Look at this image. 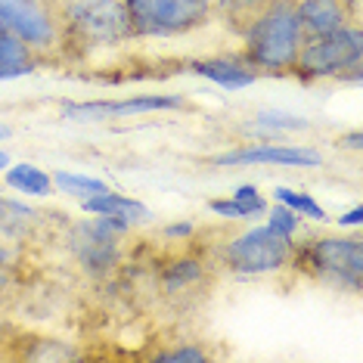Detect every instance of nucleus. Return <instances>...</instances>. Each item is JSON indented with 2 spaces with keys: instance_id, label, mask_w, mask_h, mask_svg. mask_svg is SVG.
<instances>
[{
  "instance_id": "nucleus-6",
  "label": "nucleus",
  "mask_w": 363,
  "mask_h": 363,
  "mask_svg": "<svg viewBox=\"0 0 363 363\" xmlns=\"http://www.w3.org/2000/svg\"><path fill=\"white\" fill-rule=\"evenodd\" d=\"M289 255V236L277 233L270 227H255L249 233L236 236L227 245V264L239 274H267V270L286 267Z\"/></svg>"
},
{
  "instance_id": "nucleus-16",
  "label": "nucleus",
  "mask_w": 363,
  "mask_h": 363,
  "mask_svg": "<svg viewBox=\"0 0 363 363\" xmlns=\"http://www.w3.org/2000/svg\"><path fill=\"white\" fill-rule=\"evenodd\" d=\"M53 184L62 189V193H72V196H81V199H94V196H103L109 193V186L103 180H94V177H84V174H53Z\"/></svg>"
},
{
  "instance_id": "nucleus-20",
  "label": "nucleus",
  "mask_w": 363,
  "mask_h": 363,
  "mask_svg": "<svg viewBox=\"0 0 363 363\" xmlns=\"http://www.w3.org/2000/svg\"><path fill=\"white\" fill-rule=\"evenodd\" d=\"M258 128H283V130H298V128H308V121L292 118V115H261Z\"/></svg>"
},
{
  "instance_id": "nucleus-10",
  "label": "nucleus",
  "mask_w": 363,
  "mask_h": 363,
  "mask_svg": "<svg viewBox=\"0 0 363 363\" xmlns=\"http://www.w3.org/2000/svg\"><path fill=\"white\" fill-rule=\"evenodd\" d=\"M218 164H301V168H311V164L320 162V155L313 150H301V146H252V150H236L227 155H218L214 159Z\"/></svg>"
},
{
  "instance_id": "nucleus-27",
  "label": "nucleus",
  "mask_w": 363,
  "mask_h": 363,
  "mask_svg": "<svg viewBox=\"0 0 363 363\" xmlns=\"http://www.w3.org/2000/svg\"><path fill=\"white\" fill-rule=\"evenodd\" d=\"M289 4H295V0H289Z\"/></svg>"
},
{
  "instance_id": "nucleus-26",
  "label": "nucleus",
  "mask_w": 363,
  "mask_h": 363,
  "mask_svg": "<svg viewBox=\"0 0 363 363\" xmlns=\"http://www.w3.org/2000/svg\"><path fill=\"white\" fill-rule=\"evenodd\" d=\"M6 134H10V130H6L4 125H0V137H6Z\"/></svg>"
},
{
  "instance_id": "nucleus-23",
  "label": "nucleus",
  "mask_w": 363,
  "mask_h": 363,
  "mask_svg": "<svg viewBox=\"0 0 363 363\" xmlns=\"http://www.w3.org/2000/svg\"><path fill=\"white\" fill-rule=\"evenodd\" d=\"M199 277V264L196 261H186V264H177L174 270H171V283L168 286H177V283H189V279Z\"/></svg>"
},
{
  "instance_id": "nucleus-2",
  "label": "nucleus",
  "mask_w": 363,
  "mask_h": 363,
  "mask_svg": "<svg viewBox=\"0 0 363 363\" xmlns=\"http://www.w3.org/2000/svg\"><path fill=\"white\" fill-rule=\"evenodd\" d=\"M56 22L81 44H118L134 38L125 0H50Z\"/></svg>"
},
{
  "instance_id": "nucleus-22",
  "label": "nucleus",
  "mask_w": 363,
  "mask_h": 363,
  "mask_svg": "<svg viewBox=\"0 0 363 363\" xmlns=\"http://www.w3.org/2000/svg\"><path fill=\"white\" fill-rule=\"evenodd\" d=\"M208 208H211L214 214H224V218H249V211H245L236 199H230V202H227V199H220V202L214 199V202H208Z\"/></svg>"
},
{
  "instance_id": "nucleus-8",
  "label": "nucleus",
  "mask_w": 363,
  "mask_h": 363,
  "mask_svg": "<svg viewBox=\"0 0 363 363\" xmlns=\"http://www.w3.org/2000/svg\"><path fill=\"white\" fill-rule=\"evenodd\" d=\"M184 106L180 96H134L121 103H78L65 109V118L94 121V118H118V115H140V112H159V109H177Z\"/></svg>"
},
{
  "instance_id": "nucleus-12",
  "label": "nucleus",
  "mask_w": 363,
  "mask_h": 363,
  "mask_svg": "<svg viewBox=\"0 0 363 363\" xmlns=\"http://www.w3.org/2000/svg\"><path fill=\"white\" fill-rule=\"evenodd\" d=\"M84 211L90 214H106V218H118V220H146L150 211H146L143 202H134L128 196H118V193H103V196H94V199H84Z\"/></svg>"
},
{
  "instance_id": "nucleus-7",
  "label": "nucleus",
  "mask_w": 363,
  "mask_h": 363,
  "mask_svg": "<svg viewBox=\"0 0 363 363\" xmlns=\"http://www.w3.org/2000/svg\"><path fill=\"white\" fill-rule=\"evenodd\" d=\"M311 264L323 277H333L335 283L360 289V277H363L360 239H320L317 245H311Z\"/></svg>"
},
{
  "instance_id": "nucleus-24",
  "label": "nucleus",
  "mask_w": 363,
  "mask_h": 363,
  "mask_svg": "<svg viewBox=\"0 0 363 363\" xmlns=\"http://www.w3.org/2000/svg\"><path fill=\"white\" fill-rule=\"evenodd\" d=\"M360 218H363V208H351L348 214H342V218H338V224H342V227H357Z\"/></svg>"
},
{
  "instance_id": "nucleus-19",
  "label": "nucleus",
  "mask_w": 363,
  "mask_h": 363,
  "mask_svg": "<svg viewBox=\"0 0 363 363\" xmlns=\"http://www.w3.org/2000/svg\"><path fill=\"white\" fill-rule=\"evenodd\" d=\"M233 199H236L239 205H242V208L249 211V214H261V211H267V202L261 199L258 189H255V186H239L236 193H233Z\"/></svg>"
},
{
  "instance_id": "nucleus-11",
  "label": "nucleus",
  "mask_w": 363,
  "mask_h": 363,
  "mask_svg": "<svg viewBox=\"0 0 363 363\" xmlns=\"http://www.w3.org/2000/svg\"><path fill=\"white\" fill-rule=\"evenodd\" d=\"M31 69H35V50L0 22V81L28 75Z\"/></svg>"
},
{
  "instance_id": "nucleus-25",
  "label": "nucleus",
  "mask_w": 363,
  "mask_h": 363,
  "mask_svg": "<svg viewBox=\"0 0 363 363\" xmlns=\"http://www.w3.org/2000/svg\"><path fill=\"white\" fill-rule=\"evenodd\" d=\"M6 164H10V155H6V152H0V168H6Z\"/></svg>"
},
{
  "instance_id": "nucleus-14",
  "label": "nucleus",
  "mask_w": 363,
  "mask_h": 363,
  "mask_svg": "<svg viewBox=\"0 0 363 363\" xmlns=\"http://www.w3.org/2000/svg\"><path fill=\"white\" fill-rule=\"evenodd\" d=\"M6 184L26 196H47L53 186V177L44 174L35 164H13V168L6 171Z\"/></svg>"
},
{
  "instance_id": "nucleus-5",
  "label": "nucleus",
  "mask_w": 363,
  "mask_h": 363,
  "mask_svg": "<svg viewBox=\"0 0 363 363\" xmlns=\"http://www.w3.org/2000/svg\"><path fill=\"white\" fill-rule=\"evenodd\" d=\"M128 224L118 218H90L81 220V224L72 227L69 236V249L72 255L81 261V267L90 270V274L103 277L118 264V236Z\"/></svg>"
},
{
  "instance_id": "nucleus-4",
  "label": "nucleus",
  "mask_w": 363,
  "mask_h": 363,
  "mask_svg": "<svg viewBox=\"0 0 363 363\" xmlns=\"http://www.w3.org/2000/svg\"><path fill=\"white\" fill-rule=\"evenodd\" d=\"M360 53H363V35L360 28H338L333 35L320 38H304L298 62L295 69L308 78H323V75H338L345 69H360Z\"/></svg>"
},
{
  "instance_id": "nucleus-17",
  "label": "nucleus",
  "mask_w": 363,
  "mask_h": 363,
  "mask_svg": "<svg viewBox=\"0 0 363 363\" xmlns=\"http://www.w3.org/2000/svg\"><path fill=\"white\" fill-rule=\"evenodd\" d=\"M277 199L283 202V205H289L292 211H301V214H308V218H313V220H323L326 218V211L320 208L317 202L311 199V196H304V193H295V189H286V186H279L277 189Z\"/></svg>"
},
{
  "instance_id": "nucleus-1",
  "label": "nucleus",
  "mask_w": 363,
  "mask_h": 363,
  "mask_svg": "<svg viewBox=\"0 0 363 363\" xmlns=\"http://www.w3.org/2000/svg\"><path fill=\"white\" fill-rule=\"evenodd\" d=\"M249 60L270 72H289L298 62V50L304 44V31L298 13L289 0H270L261 16L245 31Z\"/></svg>"
},
{
  "instance_id": "nucleus-13",
  "label": "nucleus",
  "mask_w": 363,
  "mask_h": 363,
  "mask_svg": "<svg viewBox=\"0 0 363 363\" xmlns=\"http://www.w3.org/2000/svg\"><path fill=\"white\" fill-rule=\"evenodd\" d=\"M193 72H199L202 78H211L214 84L227 87V90H242L255 81V72L245 69L239 62L230 60H208V62H193Z\"/></svg>"
},
{
  "instance_id": "nucleus-18",
  "label": "nucleus",
  "mask_w": 363,
  "mask_h": 363,
  "mask_svg": "<svg viewBox=\"0 0 363 363\" xmlns=\"http://www.w3.org/2000/svg\"><path fill=\"white\" fill-rule=\"evenodd\" d=\"M267 227L277 230V233H283V236H292L295 230H298V218H295V211L289 208V205H279V208L270 211Z\"/></svg>"
},
{
  "instance_id": "nucleus-3",
  "label": "nucleus",
  "mask_w": 363,
  "mask_h": 363,
  "mask_svg": "<svg viewBox=\"0 0 363 363\" xmlns=\"http://www.w3.org/2000/svg\"><path fill=\"white\" fill-rule=\"evenodd\" d=\"M130 28L143 38H174L202 28L214 0H125Z\"/></svg>"
},
{
  "instance_id": "nucleus-21",
  "label": "nucleus",
  "mask_w": 363,
  "mask_h": 363,
  "mask_svg": "<svg viewBox=\"0 0 363 363\" xmlns=\"http://www.w3.org/2000/svg\"><path fill=\"white\" fill-rule=\"evenodd\" d=\"M159 360H164V363H193V360H205V351H199V348L164 351V354H159Z\"/></svg>"
},
{
  "instance_id": "nucleus-9",
  "label": "nucleus",
  "mask_w": 363,
  "mask_h": 363,
  "mask_svg": "<svg viewBox=\"0 0 363 363\" xmlns=\"http://www.w3.org/2000/svg\"><path fill=\"white\" fill-rule=\"evenodd\" d=\"M295 13H298L301 31L311 38L333 35V31L348 26V6H345V0H298Z\"/></svg>"
},
{
  "instance_id": "nucleus-15",
  "label": "nucleus",
  "mask_w": 363,
  "mask_h": 363,
  "mask_svg": "<svg viewBox=\"0 0 363 363\" xmlns=\"http://www.w3.org/2000/svg\"><path fill=\"white\" fill-rule=\"evenodd\" d=\"M270 0H218V10L227 16L230 26H236L239 31H249L252 22L261 16V10L267 6Z\"/></svg>"
}]
</instances>
